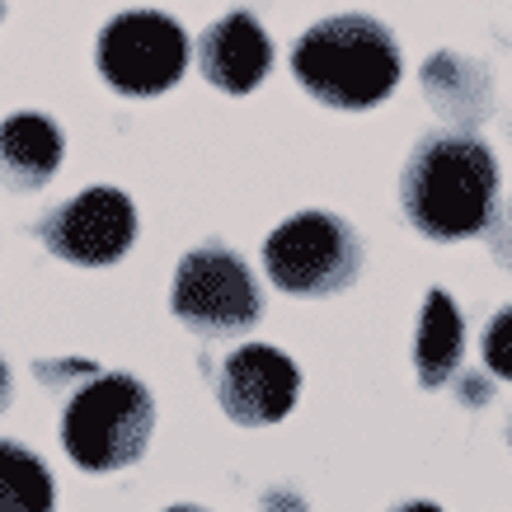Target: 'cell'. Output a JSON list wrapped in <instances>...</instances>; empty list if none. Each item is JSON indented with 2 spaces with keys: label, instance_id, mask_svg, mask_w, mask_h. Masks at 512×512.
<instances>
[{
  "label": "cell",
  "instance_id": "6da1fadb",
  "mask_svg": "<svg viewBox=\"0 0 512 512\" xmlns=\"http://www.w3.org/2000/svg\"><path fill=\"white\" fill-rule=\"evenodd\" d=\"M498 198H503L498 160L480 132L442 127L419 137L404 156L400 212L433 245H461L470 235H484Z\"/></svg>",
  "mask_w": 512,
  "mask_h": 512
},
{
  "label": "cell",
  "instance_id": "9c48e42d",
  "mask_svg": "<svg viewBox=\"0 0 512 512\" xmlns=\"http://www.w3.org/2000/svg\"><path fill=\"white\" fill-rule=\"evenodd\" d=\"M273 38L249 10H226L221 19H212L198 38V71L202 80L221 94L245 99L268 80L273 71Z\"/></svg>",
  "mask_w": 512,
  "mask_h": 512
},
{
  "label": "cell",
  "instance_id": "277c9868",
  "mask_svg": "<svg viewBox=\"0 0 512 512\" xmlns=\"http://www.w3.org/2000/svg\"><path fill=\"white\" fill-rule=\"evenodd\" d=\"M264 278L296 301H329L343 296L367 268V245L348 217L306 207L278 221L264 240Z\"/></svg>",
  "mask_w": 512,
  "mask_h": 512
},
{
  "label": "cell",
  "instance_id": "5bb4252c",
  "mask_svg": "<svg viewBox=\"0 0 512 512\" xmlns=\"http://www.w3.org/2000/svg\"><path fill=\"white\" fill-rule=\"evenodd\" d=\"M480 357H484V372L512 386V301L489 315V325L480 334Z\"/></svg>",
  "mask_w": 512,
  "mask_h": 512
},
{
  "label": "cell",
  "instance_id": "30bf717a",
  "mask_svg": "<svg viewBox=\"0 0 512 512\" xmlns=\"http://www.w3.org/2000/svg\"><path fill=\"white\" fill-rule=\"evenodd\" d=\"M66 160V132L47 113H10L0 123V184L10 193H38Z\"/></svg>",
  "mask_w": 512,
  "mask_h": 512
},
{
  "label": "cell",
  "instance_id": "8992f818",
  "mask_svg": "<svg viewBox=\"0 0 512 512\" xmlns=\"http://www.w3.org/2000/svg\"><path fill=\"white\" fill-rule=\"evenodd\" d=\"M188 33L165 10H123L94 38V71L123 99L170 94L188 71Z\"/></svg>",
  "mask_w": 512,
  "mask_h": 512
},
{
  "label": "cell",
  "instance_id": "7c38bea8",
  "mask_svg": "<svg viewBox=\"0 0 512 512\" xmlns=\"http://www.w3.org/2000/svg\"><path fill=\"white\" fill-rule=\"evenodd\" d=\"M461 357H466V315L456 306V296L433 287V292H423L419 325H414V376H419V386H451V376L461 372Z\"/></svg>",
  "mask_w": 512,
  "mask_h": 512
},
{
  "label": "cell",
  "instance_id": "ac0fdd59",
  "mask_svg": "<svg viewBox=\"0 0 512 512\" xmlns=\"http://www.w3.org/2000/svg\"><path fill=\"white\" fill-rule=\"evenodd\" d=\"M451 381H456V400L461 404H475V409H480V404H489V381H484V376H451Z\"/></svg>",
  "mask_w": 512,
  "mask_h": 512
},
{
  "label": "cell",
  "instance_id": "5b68a950",
  "mask_svg": "<svg viewBox=\"0 0 512 512\" xmlns=\"http://www.w3.org/2000/svg\"><path fill=\"white\" fill-rule=\"evenodd\" d=\"M170 311L198 339H240L264 320V287L231 245L202 240L174 268Z\"/></svg>",
  "mask_w": 512,
  "mask_h": 512
},
{
  "label": "cell",
  "instance_id": "7402d4cb",
  "mask_svg": "<svg viewBox=\"0 0 512 512\" xmlns=\"http://www.w3.org/2000/svg\"><path fill=\"white\" fill-rule=\"evenodd\" d=\"M508 447H512V423H508Z\"/></svg>",
  "mask_w": 512,
  "mask_h": 512
},
{
  "label": "cell",
  "instance_id": "9a60e30c",
  "mask_svg": "<svg viewBox=\"0 0 512 512\" xmlns=\"http://www.w3.org/2000/svg\"><path fill=\"white\" fill-rule=\"evenodd\" d=\"M484 240H489V259L512 273V193L508 198H498L494 217H489V226H484Z\"/></svg>",
  "mask_w": 512,
  "mask_h": 512
},
{
  "label": "cell",
  "instance_id": "3957f363",
  "mask_svg": "<svg viewBox=\"0 0 512 512\" xmlns=\"http://www.w3.org/2000/svg\"><path fill=\"white\" fill-rule=\"evenodd\" d=\"M156 437V395L132 372L85 376L62 409V447L85 475L132 470Z\"/></svg>",
  "mask_w": 512,
  "mask_h": 512
},
{
  "label": "cell",
  "instance_id": "8fae6325",
  "mask_svg": "<svg viewBox=\"0 0 512 512\" xmlns=\"http://www.w3.org/2000/svg\"><path fill=\"white\" fill-rule=\"evenodd\" d=\"M423 99L447 127L480 132L494 113V80L480 62H470L461 52H437L423 62Z\"/></svg>",
  "mask_w": 512,
  "mask_h": 512
},
{
  "label": "cell",
  "instance_id": "d6986e66",
  "mask_svg": "<svg viewBox=\"0 0 512 512\" xmlns=\"http://www.w3.org/2000/svg\"><path fill=\"white\" fill-rule=\"evenodd\" d=\"M386 512H447L442 503H433V498H409V503H395V508Z\"/></svg>",
  "mask_w": 512,
  "mask_h": 512
},
{
  "label": "cell",
  "instance_id": "603a6c76",
  "mask_svg": "<svg viewBox=\"0 0 512 512\" xmlns=\"http://www.w3.org/2000/svg\"><path fill=\"white\" fill-rule=\"evenodd\" d=\"M0 15H5V5H0Z\"/></svg>",
  "mask_w": 512,
  "mask_h": 512
},
{
  "label": "cell",
  "instance_id": "ffe728a7",
  "mask_svg": "<svg viewBox=\"0 0 512 512\" xmlns=\"http://www.w3.org/2000/svg\"><path fill=\"white\" fill-rule=\"evenodd\" d=\"M10 409V367H5V357H0V414Z\"/></svg>",
  "mask_w": 512,
  "mask_h": 512
},
{
  "label": "cell",
  "instance_id": "ba28073f",
  "mask_svg": "<svg viewBox=\"0 0 512 512\" xmlns=\"http://www.w3.org/2000/svg\"><path fill=\"white\" fill-rule=\"evenodd\" d=\"M301 400V367L278 343L249 339L221 357L217 404L235 428H273Z\"/></svg>",
  "mask_w": 512,
  "mask_h": 512
},
{
  "label": "cell",
  "instance_id": "44dd1931",
  "mask_svg": "<svg viewBox=\"0 0 512 512\" xmlns=\"http://www.w3.org/2000/svg\"><path fill=\"white\" fill-rule=\"evenodd\" d=\"M160 512H207V508H198V503H170V508H160Z\"/></svg>",
  "mask_w": 512,
  "mask_h": 512
},
{
  "label": "cell",
  "instance_id": "2e32d148",
  "mask_svg": "<svg viewBox=\"0 0 512 512\" xmlns=\"http://www.w3.org/2000/svg\"><path fill=\"white\" fill-rule=\"evenodd\" d=\"M94 372H99V367L85 362V357H76V362H57V367H52V362H33V376L47 381V386H52V381L62 386V381H71V376H94Z\"/></svg>",
  "mask_w": 512,
  "mask_h": 512
},
{
  "label": "cell",
  "instance_id": "4fadbf2b",
  "mask_svg": "<svg viewBox=\"0 0 512 512\" xmlns=\"http://www.w3.org/2000/svg\"><path fill=\"white\" fill-rule=\"evenodd\" d=\"M0 512H57V480L43 456L0 437Z\"/></svg>",
  "mask_w": 512,
  "mask_h": 512
},
{
  "label": "cell",
  "instance_id": "e0dca14e",
  "mask_svg": "<svg viewBox=\"0 0 512 512\" xmlns=\"http://www.w3.org/2000/svg\"><path fill=\"white\" fill-rule=\"evenodd\" d=\"M259 512H311V503L296 494V489H268L259 498Z\"/></svg>",
  "mask_w": 512,
  "mask_h": 512
},
{
  "label": "cell",
  "instance_id": "52a82bcc",
  "mask_svg": "<svg viewBox=\"0 0 512 512\" xmlns=\"http://www.w3.org/2000/svg\"><path fill=\"white\" fill-rule=\"evenodd\" d=\"M38 245L71 268H113L137 249V202L113 184H90L62 207H52L38 226Z\"/></svg>",
  "mask_w": 512,
  "mask_h": 512
},
{
  "label": "cell",
  "instance_id": "7a4b0ae2",
  "mask_svg": "<svg viewBox=\"0 0 512 512\" xmlns=\"http://www.w3.org/2000/svg\"><path fill=\"white\" fill-rule=\"evenodd\" d=\"M400 43L372 15H329L296 38L292 76L315 104L339 113H367L386 104L400 85Z\"/></svg>",
  "mask_w": 512,
  "mask_h": 512
}]
</instances>
